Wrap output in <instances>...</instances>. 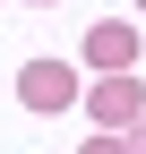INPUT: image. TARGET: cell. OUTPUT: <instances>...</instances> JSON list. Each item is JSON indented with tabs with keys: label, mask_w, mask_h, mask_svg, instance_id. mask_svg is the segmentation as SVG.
I'll return each mask as SVG.
<instances>
[{
	"label": "cell",
	"mask_w": 146,
	"mask_h": 154,
	"mask_svg": "<svg viewBox=\"0 0 146 154\" xmlns=\"http://www.w3.org/2000/svg\"><path fill=\"white\" fill-rule=\"evenodd\" d=\"M17 103H26V111H69V103H78V69H69V60H26V69H17Z\"/></svg>",
	"instance_id": "cell-1"
},
{
	"label": "cell",
	"mask_w": 146,
	"mask_h": 154,
	"mask_svg": "<svg viewBox=\"0 0 146 154\" xmlns=\"http://www.w3.org/2000/svg\"><path fill=\"white\" fill-rule=\"evenodd\" d=\"M86 111H95L103 128H138V120H146V86H138L129 69H112L95 94H86Z\"/></svg>",
	"instance_id": "cell-2"
},
{
	"label": "cell",
	"mask_w": 146,
	"mask_h": 154,
	"mask_svg": "<svg viewBox=\"0 0 146 154\" xmlns=\"http://www.w3.org/2000/svg\"><path fill=\"white\" fill-rule=\"evenodd\" d=\"M86 60H95L103 77L129 69V60H138V26H120V17H112V26H95V34H86Z\"/></svg>",
	"instance_id": "cell-3"
},
{
	"label": "cell",
	"mask_w": 146,
	"mask_h": 154,
	"mask_svg": "<svg viewBox=\"0 0 146 154\" xmlns=\"http://www.w3.org/2000/svg\"><path fill=\"white\" fill-rule=\"evenodd\" d=\"M86 154H129V146H120V137H112V128H103V137H95V146H86Z\"/></svg>",
	"instance_id": "cell-4"
},
{
	"label": "cell",
	"mask_w": 146,
	"mask_h": 154,
	"mask_svg": "<svg viewBox=\"0 0 146 154\" xmlns=\"http://www.w3.org/2000/svg\"><path fill=\"white\" fill-rule=\"evenodd\" d=\"M129 154H146V120H138V146H129Z\"/></svg>",
	"instance_id": "cell-5"
},
{
	"label": "cell",
	"mask_w": 146,
	"mask_h": 154,
	"mask_svg": "<svg viewBox=\"0 0 146 154\" xmlns=\"http://www.w3.org/2000/svg\"><path fill=\"white\" fill-rule=\"evenodd\" d=\"M34 9H43V0H34Z\"/></svg>",
	"instance_id": "cell-6"
},
{
	"label": "cell",
	"mask_w": 146,
	"mask_h": 154,
	"mask_svg": "<svg viewBox=\"0 0 146 154\" xmlns=\"http://www.w3.org/2000/svg\"><path fill=\"white\" fill-rule=\"evenodd\" d=\"M138 9H146V0H138Z\"/></svg>",
	"instance_id": "cell-7"
}]
</instances>
